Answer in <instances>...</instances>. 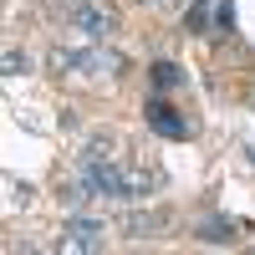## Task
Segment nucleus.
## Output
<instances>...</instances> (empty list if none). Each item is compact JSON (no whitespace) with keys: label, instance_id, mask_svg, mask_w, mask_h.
I'll use <instances>...</instances> for the list:
<instances>
[{"label":"nucleus","instance_id":"9d476101","mask_svg":"<svg viewBox=\"0 0 255 255\" xmlns=\"http://www.w3.org/2000/svg\"><path fill=\"white\" fill-rule=\"evenodd\" d=\"M82 158H113V138L108 133H92L87 148H82Z\"/></svg>","mask_w":255,"mask_h":255},{"label":"nucleus","instance_id":"6e6552de","mask_svg":"<svg viewBox=\"0 0 255 255\" xmlns=\"http://www.w3.org/2000/svg\"><path fill=\"white\" fill-rule=\"evenodd\" d=\"M77 67L82 72H108V67H118V56H108V51H82Z\"/></svg>","mask_w":255,"mask_h":255},{"label":"nucleus","instance_id":"f257e3e1","mask_svg":"<svg viewBox=\"0 0 255 255\" xmlns=\"http://www.w3.org/2000/svg\"><path fill=\"white\" fill-rule=\"evenodd\" d=\"M102 240H108V230H102V220H67L61 225V240H56V250H67V255H92V250H102Z\"/></svg>","mask_w":255,"mask_h":255},{"label":"nucleus","instance_id":"423d86ee","mask_svg":"<svg viewBox=\"0 0 255 255\" xmlns=\"http://www.w3.org/2000/svg\"><path fill=\"white\" fill-rule=\"evenodd\" d=\"M148 189H153V174H143V168H123V199H143Z\"/></svg>","mask_w":255,"mask_h":255},{"label":"nucleus","instance_id":"ddd939ff","mask_svg":"<svg viewBox=\"0 0 255 255\" xmlns=\"http://www.w3.org/2000/svg\"><path fill=\"white\" fill-rule=\"evenodd\" d=\"M235 26V5H230V0H220V31H230Z\"/></svg>","mask_w":255,"mask_h":255},{"label":"nucleus","instance_id":"20e7f679","mask_svg":"<svg viewBox=\"0 0 255 255\" xmlns=\"http://www.w3.org/2000/svg\"><path fill=\"white\" fill-rule=\"evenodd\" d=\"M168 225H174V215H168V209H143V215H128V220H123L128 240H153L158 230H168Z\"/></svg>","mask_w":255,"mask_h":255},{"label":"nucleus","instance_id":"4468645a","mask_svg":"<svg viewBox=\"0 0 255 255\" xmlns=\"http://www.w3.org/2000/svg\"><path fill=\"white\" fill-rule=\"evenodd\" d=\"M138 5H163V0H138Z\"/></svg>","mask_w":255,"mask_h":255},{"label":"nucleus","instance_id":"7ed1b4c3","mask_svg":"<svg viewBox=\"0 0 255 255\" xmlns=\"http://www.w3.org/2000/svg\"><path fill=\"white\" fill-rule=\"evenodd\" d=\"M72 20H77L92 41H108V36L118 31V10H113V5H97V0H82V5L72 10Z\"/></svg>","mask_w":255,"mask_h":255},{"label":"nucleus","instance_id":"9b49d317","mask_svg":"<svg viewBox=\"0 0 255 255\" xmlns=\"http://www.w3.org/2000/svg\"><path fill=\"white\" fill-rule=\"evenodd\" d=\"M26 199H31V184H15V179H5V204H10V209H26Z\"/></svg>","mask_w":255,"mask_h":255},{"label":"nucleus","instance_id":"1a4fd4ad","mask_svg":"<svg viewBox=\"0 0 255 255\" xmlns=\"http://www.w3.org/2000/svg\"><path fill=\"white\" fill-rule=\"evenodd\" d=\"M179 82H184V72L174 67V61H158L153 67V87H179Z\"/></svg>","mask_w":255,"mask_h":255},{"label":"nucleus","instance_id":"2eb2a0df","mask_svg":"<svg viewBox=\"0 0 255 255\" xmlns=\"http://www.w3.org/2000/svg\"><path fill=\"white\" fill-rule=\"evenodd\" d=\"M163 5H168V10H174V5H179V0H163Z\"/></svg>","mask_w":255,"mask_h":255},{"label":"nucleus","instance_id":"f03ea898","mask_svg":"<svg viewBox=\"0 0 255 255\" xmlns=\"http://www.w3.org/2000/svg\"><path fill=\"white\" fill-rule=\"evenodd\" d=\"M82 179L92 184V194L123 199V168H118L113 158H82Z\"/></svg>","mask_w":255,"mask_h":255},{"label":"nucleus","instance_id":"39448f33","mask_svg":"<svg viewBox=\"0 0 255 255\" xmlns=\"http://www.w3.org/2000/svg\"><path fill=\"white\" fill-rule=\"evenodd\" d=\"M148 128L163 133V138H184V133H189V123L168 108V102H148Z\"/></svg>","mask_w":255,"mask_h":255},{"label":"nucleus","instance_id":"0eeeda50","mask_svg":"<svg viewBox=\"0 0 255 255\" xmlns=\"http://www.w3.org/2000/svg\"><path fill=\"white\" fill-rule=\"evenodd\" d=\"M199 240L225 245V240H235V225H230V220H204V225H199Z\"/></svg>","mask_w":255,"mask_h":255},{"label":"nucleus","instance_id":"f8f14e48","mask_svg":"<svg viewBox=\"0 0 255 255\" xmlns=\"http://www.w3.org/2000/svg\"><path fill=\"white\" fill-rule=\"evenodd\" d=\"M26 67H31V61H26V51H15V46H10V51H5V77H20Z\"/></svg>","mask_w":255,"mask_h":255}]
</instances>
